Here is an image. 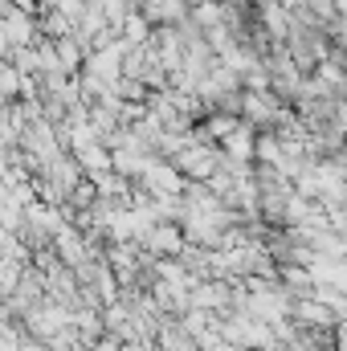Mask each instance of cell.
<instances>
[{"label":"cell","instance_id":"1","mask_svg":"<svg viewBox=\"0 0 347 351\" xmlns=\"http://www.w3.org/2000/svg\"><path fill=\"white\" fill-rule=\"evenodd\" d=\"M339 351H347V327L339 331Z\"/></svg>","mask_w":347,"mask_h":351}]
</instances>
